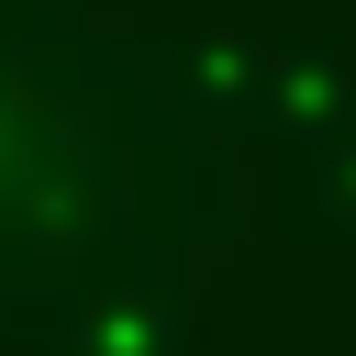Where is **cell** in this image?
Segmentation results:
<instances>
[{"instance_id": "cell-1", "label": "cell", "mask_w": 356, "mask_h": 356, "mask_svg": "<svg viewBox=\"0 0 356 356\" xmlns=\"http://www.w3.org/2000/svg\"><path fill=\"white\" fill-rule=\"evenodd\" d=\"M111 245V156L100 122L56 89L44 56L0 33V312L56 300Z\"/></svg>"}]
</instances>
